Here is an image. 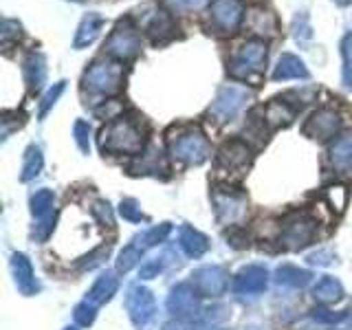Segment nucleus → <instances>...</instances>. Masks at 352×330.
Segmentation results:
<instances>
[{
  "mask_svg": "<svg viewBox=\"0 0 352 330\" xmlns=\"http://www.w3.org/2000/svg\"><path fill=\"white\" fill-rule=\"evenodd\" d=\"M75 3H77V0H75Z\"/></svg>",
  "mask_w": 352,
  "mask_h": 330,
  "instance_id": "43",
  "label": "nucleus"
},
{
  "mask_svg": "<svg viewBox=\"0 0 352 330\" xmlns=\"http://www.w3.org/2000/svg\"><path fill=\"white\" fill-rule=\"evenodd\" d=\"M163 330H192L187 324H183V322H172V324H168Z\"/></svg>",
  "mask_w": 352,
  "mask_h": 330,
  "instance_id": "39",
  "label": "nucleus"
},
{
  "mask_svg": "<svg viewBox=\"0 0 352 330\" xmlns=\"http://www.w3.org/2000/svg\"><path fill=\"white\" fill-rule=\"evenodd\" d=\"M146 146L141 128L132 119H115L99 132V148L115 154H139Z\"/></svg>",
  "mask_w": 352,
  "mask_h": 330,
  "instance_id": "1",
  "label": "nucleus"
},
{
  "mask_svg": "<svg viewBox=\"0 0 352 330\" xmlns=\"http://www.w3.org/2000/svg\"><path fill=\"white\" fill-rule=\"evenodd\" d=\"M249 97H251V93L247 88L236 86V84H227L218 91L216 102L212 104V108H209V113L216 115L220 121H229L231 117H236L240 113Z\"/></svg>",
  "mask_w": 352,
  "mask_h": 330,
  "instance_id": "6",
  "label": "nucleus"
},
{
  "mask_svg": "<svg viewBox=\"0 0 352 330\" xmlns=\"http://www.w3.org/2000/svg\"><path fill=\"white\" fill-rule=\"evenodd\" d=\"M267 286V271L260 267H247L234 278L236 293H260Z\"/></svg>",
  "mask_w": 352,
  "mask_h": 330,
  "instance_id": "17",
  "label": "nucleus"
},
{
  "mask_svg": "<svg viewBox=\"0 0 352 330\" xmlns=\"http://www.w3.org/2000/svg\"><path fill=\"white\" fill-rule=\"evenodd\" d=\"M119 212H121V216H124L126 220H135V223L143 218L141 209L137 207L135 201H124V203H121V209H119Z\"/></svg>",
  "mask_w": 352,
  "mask_h": 330,
  "instance_id": "37",
  "label": "nucleus"
},
{
  "mask_svg": "<svg viewBox=\"0 0 352 330\" xmlns=\"http://www.w3.org/2000/svg\"><path fill=\"white\" fill-rule=\"evenodd\" d=\"M170 152L183 163L198 165L209 157V143L198 128H187L176 137H170Z\"/></svg>",
  "mask_w": 352,
  "mask_h": 330,
  "instance_id": "2",
  "label": "nucleus"
},
{
  "mask_svg": "<svg viewBox=\"0 0 352 330\" xmlns=\"http://www.w3.org/2000/svg\"><path fill=\"white\" fill-rule=\"evenodd\" d=\"M141 253H143V249H141L139 245H130V247H126L124 251H121L119 262H117L119 271H130V269L135 267V264L141 260Z\"/></svg>",
  "mask_w": 352,
  "mask_h": 330,
  "instance_id": "31",
  "label": "nucleus"
},
{
  "mask_svg": "<svg viewBox=\"0 0 352 330\" xmlns=\"http://www.w3.org/2000/svg\"><path fill=\"white\" fill-rule=\"evenodd\" d=\"M93 317H95V313H93V304L84 302V304H80V306L75 308V322H77V324L88 326V324L93 322Z\"/></svg>",
  "mask_w": 352,
  "mask_h": 330,
  "instance_id": "35",
  "label": "nucleus"
},
{
  "mask_svg": "<svg viewBox=\"0 0 352 330\" xmlns=\"http://www.w3.org/2000/svg\"><path fill=\"white\" fill-rule=\"evenodd\" d=\"M53 203H55V196L51 190H40L36 196L31 198V207H33V214L38 218L44 216H51L53 214Z\"/></svg>",
  "mask_w": 352,
  "mask_h": 330,
  "instance_id": "28",
  "label": "nucleus"
},
{
  "mask_svg": "<svg viewBox=\"0 0 352 330\" xmlns=\"http://www.w3.org/2000/svg\"><path fill=\"white\" fill-rule=\"evenodd\" d=\"M264 60H267V44L262 40H249L242 44V49L229 64V73L240 80H247L251 73H258L262 69Z\"/></svg>",
  "mask_w": 352,
  "mask_h": 330,
  "instance_id": "4",
  "label": "nucleus"
},
{
  "mask_svg": "<svg viewBox=\"0 0 352 330\" xmlns=\"http://www.w3.org/2000/svg\"><path fill=\"white\" fill-rule=\"evenodd\" d=\"M64 88H66V82H58V84H53L49 91H47V95L42 97V104H40V117H44L49 113V110L53 108V104L58 102L60 99V95L64 93Z\"/></svg>",
  "mask_w": 352,
  "mask_h": 330,
  "instance_id": "32",
  "label": "nucleus"
},
{
  "mask_svg": "<svg viewBox=\"0 0 352 330\" xmlns=\"http://www.w3.org/2000/svg\"><path fill=\"white\" fill-rule=\"evenodd\" d=\"M168 308L176 315V317H190L198 311V302H196V293L190 284H181L176 286L170 302H168Z\"/></svg>",
  "mask_w": 352,
  "mask_h": 330,
  "instance_id": "16",
  "label": "nucleus"
},
{
  "mask_svg": "<svg viewBox=\"0 0 352 330\" xmlns=\"http://www.w3.org/2000/svg\"><path fill=\"white\" fill-rule=\"evenodd\" d=\"M313 234H315V223L313 220H308L304 216L291 220L289 225L284 227V236H282V242H289L291 247H304L308 242L313 240Z\"/></svg>",
  "mask_w": 352,
  "mask_h": 330,
  "instance_id": "15",
  "label": "nucleus"
},
{
  "mask_svg": "<svg viewBox=\"0 0 352 330\" xmlns=\"http://www.w3.org/2000/svg\"><path fill=\"white\" fill-rule=\"evenodd\" d=\"M315 297L319 302H324V304L335 302L341 297V284L335 278H328V275H326V278H322L315 284Z\"/></svg>",
  "mask_w": 352,
  "mask_h": 330,
  "instance_id": "24",
  "label": "nucleus"
},
{
  "mask_svg": "<svg viewBox=\"0 0 352 330\" xmlns=\"http://www.w3.org/2000/svg\"><path fill=\"white\" fill-rule=\"evenodd\" d=\"M161 271V262L159 260H154V262H146L141 267V278L143 280H150V278H154V275H157Z\"/></svg>",
  "mask_w": 352,
  "mask_h": 330,
  "instance_id": "38",
  "label": "nucleus"
},
{
  "mask_svg": "<svg viewBox=\"0 0 352 330\" xmlns=\"http://www.w3.org/2000/svg\"><path fill=\"white\" fill-rule=\"evenodd\" d=\"M174 31L172 27V20L165 16V14H154L152 20L148 22V33L152 36V40H163L165 36H170V33Z\"/></svg>",
  "mask_w": 352,
  "mask_h": 330,
  "instance_id": "29",
  "label": "nucleus"
},
{
  "mask_svg": "<svg viewBox=\"0 0 352 330\" xmlns=\"http://www.w3.org/2000/svg\"><path fill=\"white\" fill-rule=\"evenodd\" d=\"M271 77H273L275 82H282V80H306L308 69H306V64L300 58H297V55L284 53L282 58L278 60V64H275Z\"/></svg>",
  "mask_w": 352,
  "mask_h": 330,
  "instance_id": "13",
  "label": "nucleus"
},
{
  "mask_svg": "<svg viewBox=\"0 0 352 330\" xmlns=\"http://www.w3.org/2000/svg\"><path fill=\"white\" fill-rule=\"evenodd\" d=\"M119 289V280L115 278V275H102L97 282H95V286L91 289V293H88V297H86V302L88 304H93V306H97V304H104V302H108L110 297L115 295V291Z\"/></svg>",
  "mask_w": 352,
  "mask_h": 330,
  "instance_id": "21",
  "label": "nucleus"
},
{
  "mask_svg": "<svg viewBox=\"0 0 352 330\" xmlns=\"http://www.w3.org/2000/svg\"><path fill=\"white\" fill-rule=\"evenodd\" d=\"M20 36V25L16 20H3V31H0V40L3 44H7L11 38H18Z\"/></svg>",
  "mask_w": 352,
  "mask_h": 330,
  "instance_id": "36",
  "label": "nucleus"
},
{
  "mask_svg": "<svg viewBox=\"0 0 352 330\" xmlns=\"http://www.w3.org/2000/svg\"><path fill=\"white\" fill-rule=\"evenodd\" d=\"M73 135H75V143L77 148H80L84 154L91 150V139H88V135H91V126L86 124V121H75L73 126Z\"/></svg>",
  "mask_w": 352,
  "mask_h": 330,
  "instance_id": "33",
  "label": "nucleus"
},
{
  "mask_svg": "<svg viewBox=\"0 0 352 330\" xmlns=\"http://www.w3.org/2000/svg\"><path fill=\"white\" fill-rule=\"evenodd\" d=\"M311 280V273L308 271H302L293 267V264H284V267L278 269V282L280 284H286V286H304Z\"/></svg>",
  "mask_w": 352,
  "mask_h": 330,
  "instance_id": "25",
  "label": "nucleus"
},
{
  "mask_svg": "<svg viewBox=\"0 0 352 330\" xmlns=\"http://www.w3.org/2000/svg\"><path fill=\"white\" fill-rule=\"evenodd\" d=\"M141 51V38L128 20H121L106 40V53L117 60H130Z\"/></svg>",
  "mask_w": 352,
  "mask_h": 330,
  "instance_id": "5",
  "label": "nucleus"
},
{
  "mask_svg": "<svg viewBox=\"0 0 352 330\" xmlns=\"http://www.w3.org/2000/svg\"><path fill=\"white\" fill-rule=\"evenodd\" d=\"M330 159L337 170H350L352 168V135H346L335 141L330 148Z\"/></svg>",
  "mask_w": 352,
  "mask_h": 330,
  "instance_id": "22",
  "label": "nucleus"
},
{
  "mask_svg": "<svg viewBox=\"0 0 352 330\" xmlns=\"http://www.w3.org/2000/svg\"><path fill=\"white\" fill-rule=\"evenodd\" d=\"M64 330H77V328H64Z\"/></svg>",
  "mask_w": 352,
  "mask_h": 330,
  "instance_id": "41",
  "label": "nucleus"
},
{
  "mask_svg": "<svg viewBox=\"0 0 352 330\" xmlns=\"http://www.w3.org/2000/svg\"><path fill=\"white\" fill-rule=\"evenodd\" d=\"M333 3L339 5V7H348V5L352 3V0H333Z\"/></svg>",
  "mask_w": 352,
  "mask_h": 330,
  "instance_id": "40",
  "label": "nucleus"
},
{
  "mask_svg": "<svg viewBox=\"0 0 352 330\" xmlns=\"http://www.w3.org/2000/svg\"><path fill=\"white\" fill-rule=\"evenodd\" d=\"M42 163H44V159H42L40 148H36V146L27 148L25 165H22V181H31L33 176H38V172L42 170Z\"/></svg>",
  "mask_w": 352,
  "mask_h": 330,
  "instance_id": "27",
  "label": "nucleus"
},
{
  "mask_svg": "<svg viewBox=\"0 0 352 330\" xmlns=\"http://www.w3.org/2000/svg\"><path fill=\"white\" fill-rule=\"evenodd\" d=\"M242 18H245V5L240 0H214L212 3V22L218 31L234 33Z\"/></svg>",
  "mask_w": 352,
  "mask_h": 330,
  "instance_id": "8",
  "label": "nucleus"
},
{
  "mask_svg": "<svg viewBox=\"0 0 352 330\" xmlns=\"http://www.w3.org/2000/svg\"><path fill=\"white\" fill-rule=\"evenodd\" d=\"M214 205H216L218 220H223V223H234V220H238L242 214H245L247 198L242 192H236L234 187H218L214 192Z\"/></svg>",
  "mask_w": 352,
  "mask_h": 330,
  "instance_id": "7",
  "label": "nucleus"
},
{
  "mask_svg": "<svg viewBox=\"0 0 352 330\" xmlns=\"http://www.w3.org/2000/svg\"><path fill=\"white\" fill-rule=\"evenodd\" d=\"M194 282L203 295H223L229 286L227 273L220 267H205L201 271H196Z\"/></svg>",
  "mask_w": 352,
  "mask_h": 330,
  "instance_id": "12",
  "label": "nucleus"
},
{
  "mask_svg": "<svg viewBox=\"0 0 352 330\" xmlns=\"http://www.w3.org/2000/svg\"><path fill=\"white\" fill-rule=\"evenodd\" d=\"M251 159H253L251 148L240 139H231V141L223 143L218 150V157H216L218 165L225 170H242L251 163Z\"/></svg>",
  "mask_w": 352,
  "mask_h": 330,
  "instance_id": "10",
  "label": "nucleus"
},
{
  "mask_svg": "<svg viewBox=\"0 0 352 330\" xmlns=\"http://www.w3.org/2000/svg\"><path fill=\"white\" fill-rule=\"evenodd\" d=\"M104 27V18L91 11V14H86L80 22V27H77V33H75V40H73V47L75 49H84L88 44H93L99 36V31Z\"/></svg>",
  "mask_w": 352,
  "mask_h": 330,
  "instance_id": "18",
  "label": "nucleus"
},
{
  "mask_svg": "<svg viewBox=\"0 0 352 330\" xmlns=\"http://www.w3.org/2000/svg\"><path fill=\"white\" fill-rule=\"evenodd\" d=\"M124 82V69L117 62H95L84 73V86L99 95H113Z\"/></svg>",
  "mask_w": 352,
  "mask_h": 330,
  "instance_id": "3",
  "label": "nucleus"
},
{
  "mask_svg": "<svg viewBox=\"0 0 352 330\" xmlns=\"http://www.w3.org/2000/svg\"><path fill=\"white\" fill-rule=\"evenodd\" d=\"M295 119V108H291L286 102H280V99H273V102L267 104L264 108V121L271 128H280V126H289Z\"/></svg>",
  "mask_w": 352,
  "mask_h": 330,
  "instance_id": "19",
  "label": "nucleus"
},
{
  "mask_svg": "<svg viewBox=\"0 0 352 330\" xmlns=\"http://www.w3.org/2000/svg\"><path fill=\"white\" fill-rule=\"evenodd\" d=\"M341 128V117L335 113L333 108H319L308 117L304 124V135L313 139H330L335 137Z\"/></svg>",
  "mask_w": 352,
  "mask_h": 330,
  "instance_id": "9",
  "label": "nucleus"
},
{
  "mask_svg": "<svg viewBox=\"0 0 352 330\" xmlns=\"http://www.w3.org/2000/svg\"><path fill=\"white\" fill-rule=\"evenodd\" d=\"M251 29L260 33V36H275V31H278V22H275L273 14H269V11H253L251 16Z\"/></svg>",
  "mask_w": 352,
  "mask_h": 330,
  "instance_id": "26",
  "label": "nucleus"
},
{
  "mask_svg": "<svg viewBox=\"0 0 352 330\" xmlns=\"http://www.w3.org/2000/svg\"><path fill=\"white\" fill-rule=\"evenodd\" d=\"M11 267H14V273H16V282H18V289L22 293H33L38 291V284H36V278H33V269H31V262L25 258V256H14V262H11Z\"/></svg>",
  "mask_w": 352,
  "mask_h": 330,
  "instance_id": "20",
  "label": "nucleus"
},
{
  "mask_svg": "<svg viewBox=\"0 0 352 330\" xmlns=\"http://www.w3.org/2000/svg\"><path fill=\"white\" fill-rule=\"evenodd\" d=\"M291 31H293V38L297 42H306V40L313 38V27H311V22H308V14H306V11H302V14L295 16Z\"/></svg>",
  "mask_w": 352,
  "mask_h": 330,
  "instance_id": "30",
  "label": "nucleus"
},
{
  "mask_svg": "<svg viewBox=\"0 0 352 330\" xmlns=\"http://www.w3.org/2000/svg\"><path fill=\"white\" fill-rule=\"evenodd\" d=\"M128 311L135 326L143 328L154 317V297L146 289H132L128 295Z\"/></svg>",
  "mask_w": 352,
  "mask_h": 330,
  "instance_id": "11",
  "label": "nucleus"
},
{
  "mask_svg": "<svg viewBox=\"0 0 352 330\" xmlns=\"http://www.w3.org/2000/svg\"><path fill=\"white\" fill-rule=\"evenodd\" d=\"M172 11H198L203 9L209 0H163Z\"/></svg>",
  "mask_w": 352,
  "mask_h": 330,
  "instance_id": "34",
  "label": "nucleus"
},
{
  "mask_svg": "<svg viewBox=\"0 0 352 330\" xmlns=\"http://www.w3.org/2000/svg\"><path fill=\"white\" fill-rule=\"evenodd\" d=\"M22 75H25V82L29 86V91H40L44 80H47V60H44L42 53H29L25 64H22Z\"/></svg>",
  "mask_w": 352,
  "mask_h": 330,
  "instance_id": "14",
  "label": "nucleus"
},
{
  "mask_svg": "<svg viewBox=\"0 0 352 330\" xmlns=\"http://www.w3.org/2000/svg\"><path fill=\"white\" fill-rule=\"evenodd\" d=\"M337 330H348V328H337Z\"/></svg>",
  "mask_w": 352,
  "mask_h": 330,
  "instance_id": "42",
  "label": "nucleus"
},
{
  "mask_svg": "<svg viewBox=\"0 0 352 330\" xmlns=\"http://www.w3.org/2000/svg\"><path fill=\"white\" fill-rule=\"evenodd\" d=\"M181 247H183V251L187 253V256L198 258V256H203V253L207 251V238L203 234H198L196 229L185 227L181 231Z\"/></svg>",
  "mask_w": 352,
  "mask_h": 330,
  "instance_id": "23",
  "label": "nucleus"
}]
</instances>
